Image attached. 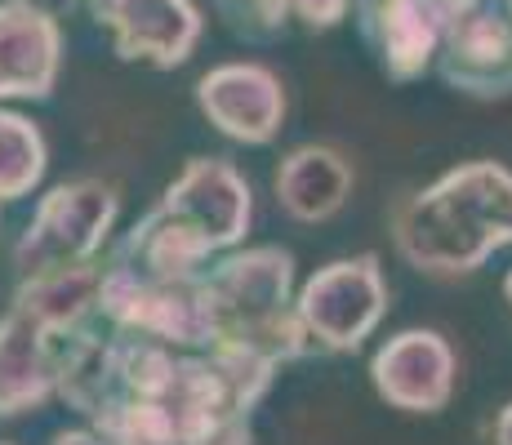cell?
<instances>
[{
  "label": "cell",
  "instance_id": "obj_1",
  "mask_svg": "<svg viewBox=\"0 0 512 445\" xmlns=\"http://www.w3.org/2000/svg\"><path fill=\"white\" fill-rule=\"evenodd\" d=\"M397 254L432 281L481 272L512 245V170L499 161H464L428 187L401 196L388 214Z\"/></svg>",
  "mask_w": 512,
  "mask_h": 445
},
{
  "label": "cell",
  "instance_id": "obj_2",
  "mask_svg": "<svg viewBox=\"0 0 512 445\" xmlns=\"http://www.w3.org/2000/svg\"><path fill=\"white\" fill-rule=\"evenodd\" d=\"M210 290L219 308L214 348L259 352L272 365H290L317 348L294 308V254L281 245L223 254L210 267Z\"/></svg>",
  "mask_w": 512,
  "mask_h": 445
},
{
  "label": "cell",
  "instance_id": "obj_3",
  "mask_svg": "<svg viewBox=\"0 0 512 445\" xmlns=\"http://www.w3.org/2000/svg\"><path fill=\"white\" fill-rule=\"evenodd\" d=\"M121 214V192L103 178H76L58 183L36 201V214L27 232L14 245V267L23 276L49 272V267H72L98 259Z\"/></svg>",
  "mask_w": 512,
  "mask_h": 445
},
{
  "label": "cell",
  "instance_id": "obj_4",
  "mask_svg": "<svg viewBox=\"0 0 512 445\" xmlns=\"http://www.w3.org/2000/svg\"><path fill=\"white\" fill-rule=\"evenodd\" d=\"M294 308H299L317 348L339 356L361 352V343L379 330L383 312H388V276H383L379 254L366 250L317 267L303 281Z\"/></svg>",
  "mask_w": 512,
  "mask_h": 445
},
{
  "label": "cell",
  "instance_id": "obj_5",
  "mask_svg": "<svg viewBox=\"0 0 512 445\" xmlns=\"http://www.w3.org/2000/svg\"><path fill=\"white\" fill-rule=\"evenodd\" d=\"M165 214L192 227L214 254L236 250L254 223V192L245 174L223 156H192L170 187L161 192Z\"/></svg>",
  "mask_w": 512,
  "mask_h": 445
},
{
  "label": "cell",
  "instance_id": "obj_6",
  "mask_svg": "<svg viewBox=\"0 0 512 445\" xmlns=\"http://www.w3.org/2000/svg\"><path fill=\"white\" fill-rule=\"evenodd\" d=\"M94 23L112 36L116 58L174 72L196 54L205 18L196 0H85Z\"/></svg>",
  "mask_w": 512,
  "mask_h": 445
},
{
  "label": "cell",
  "instance_id": "obj_7",
  "mask_svg": "<svg viewBox=\"0 0 512 445\" xmlns=\"http://www.w3.org/2000/svg\"><path fill=\"white\" fill-rule=\"evenodd\" d=\"M370 383L379 401L401 414H441L455 401L459 356L441 330H401L370 356Z\"/></svg>",
  "mask_w": 512,
  "mask_h": 445
},
{
  "label": "cell",
  "instance_id": "obj_8",
  "mask_svg": "<svg viewBox=\"0 0 512 445\" xmlns=\"http://www.w3.org/2000/svg\"><path fill=\"white\" fill-rule=\"evenodd\" d=\"M437 76L472 103L512 98V14L504 5H481L455 18L441 36Z\"/></svg>",
  "mask_w": 512,
  "mask_h": 445
},
{
  "label": "cell",
  "instance_id": "obj_9",
  "mask_svg": "<svg viewBox=\"0 0 512 445\" xmlns=\"http://www.w3.org/2000/svg\"><path fill=\"white\" fill-rule=\"evenodd\" d=\"M196 107L223 138L268 147L285 125V85L263 63H219L196 81Z\"/></svg>",
  "mask_w": 512,
  "mask_h": 445
},
{
  "label": "cell",
  "instance_id": "obj_10",
  "mask_svg": "<svg viewBox=\"0 0 512 445\" xmlns=\"http://www.w3.org/2000/svg\"><path fill=\"white\" fill-rule=\"evenodd\" d=\"M352 18L388 81L410 85L437 67L446 23L428 0H352Z\"/></svg>",
  "mask_w": 512,
  "mask_h": 445
},
{
  "label": "cell",
  "instance_id": "obj_11",
  "mask_svg": "<svg viewBox=\"0 0 512 445\" xmlns=\"http://www.w3.org/2000/svg\"><path fill=\"white\" fill-rule=\"evenodd\" d=\"M63 72V23L41 0H0V98L41 103Z\"/></svg>",
  "mask_w": 512,
  "mask_h": 445
},
{
  "label": "cell",
  "instance_id": "obj_12",
  "mask_svg": "<svg viewBox=\"0 0 512 445\" xmlns=\"http://www.w3.org/2000/svg\"><path fill=\"white\" fill-rule=\"evenodd\" d=\"M58 397V339L27 312L0 316V419H18Z\"/></svg>",
  "mask_w": 512,
  "mask_h": 445
},
{
  "label": "cell",
  "instance_id": "obj_13",
  "mask_svg": "<svg viewBox=\"0 0 512 445\" xmlns=\"http://www.w3.org/2000/svg\"><path fill=\"white\" fill-rule=\"evenodd\" d=\"M277 205L294 223H330L352 196V165L339 147L303 143L277 165Z\"/></svg>",
  "mask_w": 512,
  "mask_h": 445
},
{
  "label": "cell",
  "instance_id": "obj_14",
  "mask_svg": "<svg viewBox=\"0 0 512 445\" xmlns=\"http://www.w3.org/2000/svg\"><path fill=\"white\" fill-rule=\"evenodd\" d=\"M98 285H103L98 259L49 267V272L23 276V285L14 290V308L45 325L54 339H63V334L90 325V316H98Z\"/></svg>",
  "mask_w": 512,
  "mask_h": 445
},
{
  "label": "cell",
  "instance_id": "obj_15",
  "mask_svg": "<svg viewBox=\"0 0 512 445\" xmlns=\"http://www.w3.org/2000/svg\"><path fill=\"white\" fill-rule=\"evenodd\" d=\"M49 147L45 134L27 116L0 107V205L27 201L45 183Z\"/></svg>",
  "mask_w": 512,
  "mask_h": 445
},
{
  "label": "cell",
  "instance_id": "obj_16",
  "mask_svg": "<svg viewBox=\"0 0 512 445\" xmlns=\"http://www.w3.org/2000/svg\"><path fill=\"white\" fill-rule=\"evenodd\" d=\"M214 9L241 41H277L294 23L290 0H214Z\"/></svg>",
  "mask_w": 512,
  "mask_h": 445
},
{
  "label": "cell",
  "instance_id": "obj_17",
  "mask_svg": "<svg viewBox=\"0 0 512 445\" xmlns=\"http://www.w3.org/2000/svg\"><path fill=\"white\" fill-rule=\"evenodd\" d=\"M352 14V0H290V18L308 32H330Z\"/></svg>",
  "mask_w": 512,
  "mask_h": 445
},
{
  "label": "cell",
  "instance_id": "obj_18",
  "mask_svg": "<svg viewBox=\"0 0 512 445\" xmlns=\"http://www.w3.org/2000/svg\"><path fill=\"white\" fill-rule=\"evenodd\" d=\"M54 445H125L121 437H112V432H103V428H72V432H58Z\"/></svg>",
  "mask_w": 512,
  "mask_h": 445
},
{
  "label": "cell",
  "instance_id": "obj_19",
  "mask_svg": "<svg viewBox=\"0 0 512 445\" xmlns=\"http://www.w3.org/2000/svg\"><path fill=\"white\" fill-rule=\"evenodd\" d=\"M428 5L432 9H437V14H441V23H455V18H464V14H472V9H481V5H486V0H428Z\"/></svg>",
  "mask_w": 512,
  "mask_h": 445
},
{
  "label": "cell",
  "instance_id": "obj_20",
  "mask_svg": "<svg viewBox=\"0 0 512 445\" xmlns=\"http://www.w3.org/2000/svg\"><path fill=\"white\" fill-rule=\"evenodd\" d=\"M490 445H512V401L490 419Z\"/></svg>",
  "mask_w": 512,
  "mask_h": 445
},
{
  "label": "cell",
  "instance_id": "obj_21",
  "mask_svg": "<svg viewBox=\"0 0 512 445\" xmlns=\"http://www.w3.org/2000/svg\"><path fill=\"white\" fill-rule=\"evenodd\" d=\"M504 299H508V308H512V267H508V276H504Z\"/></svg>",
  "mask_w": 512,
  "mask_h": 445
},
{
  "label": "cell",
  "instance_id": "obj_22",
  "mask_svg": "<svg viewBox=\"0 0 512 445\" xmlns=\"http://www.w3.org/2000/svg\"><path fill=\"white\" fill-rule=\"evenodd\" d=\"M504 9H508V14H512V0H504Z\"/></svg>",
  "mask_w": 512,
  "mask_h": 445
},
{
  "label": "cell",
  "instance_id": "obj_23",
  "mask_svg": "<svg viewBox=\"0 0 512 445\" xmlns=\"http://www.w3.org/2000/svg\"><path fill=\"white\" fill-rule=\"evenodd\" d=\"M0 445H9V441H0Z\"/></svg>",
  "mask_w": 512,
  "mask_h": 445
}]
</instances>
